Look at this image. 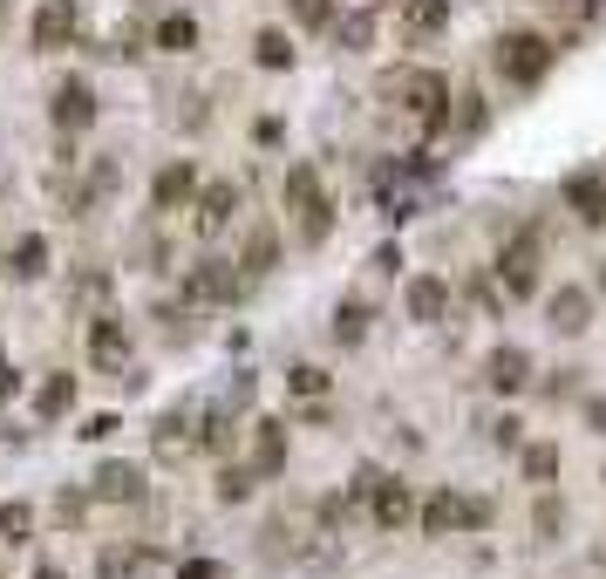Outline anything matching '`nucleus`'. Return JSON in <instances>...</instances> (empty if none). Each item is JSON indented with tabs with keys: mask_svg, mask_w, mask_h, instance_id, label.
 <instances>
[{
	"mask_svg": "<svg viewBox=\"0 0 606 579\" xmlns=\"http://www.w3.org/2000/svg\"><path fill=\"white\" fill-rule=\"evenodd\" d=\"M382 96L402 116H416L429 137L450 130V75H437V68H395V75H382Z\"/></svg>",
	"mask_w": 606,
	"mask_h": 579,
	"instance_id": "f257e3e1",
	"label": "nucleus"
},
{
	"mask_svg": "<svg viewBox=\"0 0 606 579\" xmlns=\"http://www.w3.org/2000/svg\"><path fill=\"white\" fill-rule=\"evenodd\" d=\"M552 62H559V48H552L539 28H504V35L491 41V68H497L512 89H539L545 75H552Z\"/></svg>",
	"mask_w": 606,
	"mask_h": 579,
	"instance_id": "f03ea898",
	"label": "nucleus"
},
{
	"mask_svg": "<svg viewBox=\"0 0 606 579\" xmlns=\"http://www.w3.org/2000/svg\"><path fill=\"white\" fill-rule=\"evenodd\" d=\"M280 198H287V218H293L300 246H327V232H334V205H327V191H320V171L314 164H293Z\"/></svg>",
	"mask_w": 606,
	"mask_h": 579,
	"instance_id": "7ed1b4c3",
	"label": "nucleus"
},
{
	"mask_svg": "<svg viewBox=\"0 0 606 579\" xmlns=\"http://www.w3.org/2000/svg\"><path fill=\"white\" fill-rule=\"evenodd\" d=\"M491 518H497V505H491V498H464V491H437V498H422V512H416V525H422V539H457V532H491Z\"/></svg>",
	"mask_w": 606,
	"mask_h": 579,
	"instance_id": "20e7f679",
	"label": "nucleus"
},
{
	"mask_svg": "<svg viewBox=\"0 0 606 579\" xmlns=\"http://www.w3.org/2000/svg\"><path fill=\"white\" fill-rule=\"evenodd\" d=\"M539 266H545L539 232H512V239H504V253H497V266H491V280H497L504 300H532L539 293Z\"/></svg>",
	"mask_w": 606,
	"mask_h": 579,
	"instance_id": "39448f33",
	"label": "nucleus"
},
{
	"mask_svg": "<svg viewBox=\"0 0 606 579\" xmlns=\"http://www.w3.org/2000/svg\"><path fill=\"white\" fill-rule=\"evenodd\" d=\"M245 293V273L232 260H198L185 266V307H232Z\"/></svg>",
	"mask_w": 606,
	"mask_h": 579,
	"instance_id": "423d86ee",
	"label": "nucleus"
},
{
	"mask_svg": "<svg viewBox=\"0 0 606 579\" xmlns=\"http://www.w3.org/2000/svg\"><path fill=\"white\" fill-rule=\"evenodd\" d=\"M239 205H245V191L232 185V178H212V185H198L191 191V225H198V239H218V232H232V218H239Z\"/></svg>",
	"mask_w": 606,
	"mask_h": 579,
	"instance_id": "0eeeda50",
	"label": "nucleus"
},
{
	"mask_svg": "<svg viewBox=\"0 0 606 579\" xmlns=\"http://www.w3.org/2000/svg\"><path fill=\"white\" fill-rule=\"evenodd\" d=\"M48 116H55L62 137H83L96 123V83H89V75H62L55 96H48Z\"/></svg>",
	"mask_w": 606,
	"mask_h": 579,
	"instance_id": "6e6552de",
	"label": "nucleus"
},
{
	"mask_svg": "<svg viewBox=\"0 0 606 579\" xmlns=\"http://www.w3.org/2000/svg\"><path fill=\"white\" fill-rule=\"evenodd\" d=\"M75 35H83V8H75V0H41L35 21H28L35 55H55V48H68Z\"/></svg>",
	"mask_w": 606,
	"mask_h": 579,
	"instance_id": "1a4fd4ad",
	"label": "nucleus"
},
{
	"mask_svg": "<svg viewBox=\"0 0 606 579\" xmlns=\"http://www.w3.org/2000/svg\"><path fill=\"white\" fill-rule=\"evenodd\" d=\"M150 450H157L164 464H178L198 450V402H178V410L157 416V430H150Z\"/></svg>",
	"mask_w": 606,
	"mask_h": 579,
	"instance_id": "9d476101",
	"label": "nucleus"
},
{
	"mask_svg": "<svg viewBox=\"0 0 606 579\" xmlns=\"http://www.w3.org/2000/svg\"><path fill=\"white\" fill-rule=\"evenodd\" d=\"M89 498L96 505H143V464H96Z\"/></svg>",
	"mask_w": 606,
	"mask_h": 579,
	"instance_id": "9b49d317",
	"label": "nucleus"
},
{
	"mask_svg": "<svg viewBox=\"0 0 606 579\" xmlns=\"http://www.w3.org/2000/svg\"><path fill=\"white\" fill-rule=\"evenodd\" d=\"M559 198H566V212L579 225H606V171H572L559 185Z\"/></svg>",
	"mask_w": 606,
	"mask_h": 579,
	"instance_id": "f8f14e48",
	"label": "nucleus"
},
{
	"mask_svg": "<svg viewBox=\"0 0 606 579\" xmlns=\"http://www.w3.org/2000/svg\"><path fill=\"white\" fill-rule=\"evenodd\" d=\"M252 477H280L287 470V423L280 416H260L252 423V457H245Z\"/></svg>",
	"mask_w": 606,
	"mask_h": 579,
	"instance_id": "ddd939ff",
	"label": "nucleus"
},
{
	"mask_svg": "<svg viewBox=\"0 0 606 579\" xmlns=\"http://www.w3.org/2000/svg\"><path fill=\"white\" fill-rule=\"evenodd\" d=\"M89 362H96V368H110V375L130 368V327H123L116 314L89 320Z\"/></svg>",
	"mask_w": 606,
	"mask_h": 579,
	"instance_id": "4468645a",
	"label": "nucleus"
},
{
	"mask_svg": "<svg viewBox=\"0 0 606 579\" xmlns=\"http://www.w3.org/2000/svg\"><path fill=\"white\" fill-rule=\"evenodd\" d=\"M191 191H198L191 158H171L157 178H150V212H185V205H191Z\"/></svg>",
	"mask_w": 606,
	"mask_h": 579,
	"instance_id": "2eb2a0df",
	"label": "nucleus"
},
{
	"mask_svg": "<svg viewBox=\"0 0 606 579\" xmlns=\"http://www.w3.org/2000/svg\"><path fill=\"white\" fill-rule=\"evenodd\" d=\"M484 382L497 389V395H518V389H532V355H525V348H491L484 355Z\"/></svg>",
	"mask_w": 606,
	"mask_h": 579,
	"instance_id": "dca6fc26",
	"label": "nucleus"
},
{
	"mask_svg": "<svg viewBox=\"0 0 606 579\" xmlns=\"http://www.w3.org/2000/svg\"><path fill=\"white\" fill-rule=\"evenodd\" d=\"M368 518L382 525V532H402V525L416 518V498H409V484H395V477L382 470V484L368 491Z\"/></svg>",
	"mask_w": 606,
	"mask_h": 579,
	"instance_id": "f3484780",
	"label": "nucleus"
},
{
	"mask_svg": "<svg viewBox=\"0 0 606 579\" xmlns=\"http://www.w3.org/2000/svg\"><path fill=\"white\" fill-rule=\"evenodd\" d=\"M437 35H450V0H402V41L429 48Z\"/></svg>",
	"mask_w": 606,
	"mask_h": 579,
	"instance_id": "a211bd4d",
	"label": "nucleus"
},
{
	"mask_svg": "<svg viewBox=\"0 0 606 579\" xmlns=\"http://www.w3.org/2000/svg\"><path fill=\"white\" fill-rule=\"evenodd\" d=\"M402 307H409V320H422V327L450 320V280H437V273H416L409 293H402Z\"/></svg>",
	"mask_w": 606,
	"mask_h": 579,
	"instance_id": "6ab92c4d",
	"label": "nucleus"
},
{
	"mask_svg": "<svg viewBox=\"0 0 606 579\" xmlns=\"http://www.w3.org/2000/svg\"><path fill=\"white\" fill-rule=\"evenodd\" d=\"M545 320H552V335H586L593 327V293L586 287H559L545 300Z\"/></svg>",
	"mask_w": 606,
	"mask_h": 579,
	"instance_id": "aec40b11",
	"label": "nucleus"
},
{
	"mask_svg": "<svg viewBox=\"0 0 606 579\" xmlns=\"http://www.w3.org/2000/svg\"><path fill=\"white\" fill-rule=\"evenodd\" d=\"M273 266H280V232H273V225L260 218V225H252V232H245V253H239V273H245V280H266Z\"/></svg>",
	"mask_w": 606,
	"mask_h": 579,
	"instance_id": "412c9836",
	"label": "nucleus"
},
{
	"mask_svg": "<svg viewBox=\"0 0 606 579\" xmlns=\"http://www.w3.org/2000/svg\"><path fill=\"white\" fill-rule=\"evenodd\" d=\"M75 410V375L62 368V375H41V389H35V416L41 423H62Z\"/></svg>",
	"mask_w": 606,
	"mask_h": 579,
	"instance_id": "4be33fe9",
	"label": "nucleus"
},
{
	"mask_svg": "<svg viewBox=\"0 0 606 579\" xmlns=\"http://www.w3.org/2000/svg\"><path fill=\"white\" fill-rule=\"evenodd\" d=\"M327 28H334V41L348 48V55H362V48L375 41V8H348V14L327 21Z\"/></svg>",
	"mask_w": 606,
	"mask_h": 579,
	"instance_id": "5701e85b",
	"label": "nucleus"
},
{
	"mask_svg": "<svg viewBox=\"0 0 606 579\" xmlns=\"http://www.w3.org/2000/svg\"><path fill=\"white\" fill-rule=\"evenodd\" d=\"M368 320H375V307L348 293L341 307H334V341H341V348H362V341H368Z\"/></svg>",
	"mask_w": 606,
	"mask_h": 579,
	"instance_id": "b1692460",
	"label": "nucleus"
},
{
	"mask_svg": "<svg viewBox=\"0 0 606 579\" xmlns=\"http://www.w3.org/2000/svg\"><path fill=\"white\" fill-rule=\"evenodd\" d=\"M150 552L143 545H103V559H96V579H143Z\"/></svg>",
	"mask_w": 606,
	"mask_h": 579,
	"instance_id": "393cba45",
	"label": "nucleus"
},
{
	"mask_svg": "<svg viewBox=\"0 0 606 579\" xmlns=\"http://www.w3.org/2000/svg\"><path fill=\"white\" fill-rule=\"evenodd\" d=\"M232 410H198V450H205V457H225V450H232Z\"/></svg>",
	"mask_w": 606,
	"mask_h": 579,
	"instance_id": "a878e982",
	"label": "nucleus"
},
{
	"mask_svg": "<svg viewBox=\"0 0 606 579\" xmlns=\"http://www.w3.org/2000/svg\"><path fill=\"white\" fill-rule=\"evenodd\" d=\"M8 266H14V280H41V273H48V239H41V232H21L14 253H8Z\"/></svg>",
	"mask_w": 606,
	"mask_h": 579,
	"instance_id": "bb28decb",
	"label": "nucleus"
},
{
	"mask_svg": "<svg viewBox=\"0 0 606 579\" xmlns=\"http://www.w3.org/2000/svg\"><path fill=\"white\" fill-rule=\"evenodd\" d=\"M484 123H491V103H484V96H477V89H464L457 103H450V130H457V137H477V130H484Z\"/></svg>",
	"mask_w": 606,
	"mask_h": 579,
	"instance_id": "cd10ccee",
	"label": "nucleus"
},
{
	"mask_svg": "<svg viewBox=\"0 0 606 579\" xmlns=\"http://www.w3.org/2000/svg\"><path fill=\"white\" fill-rule=\"evenodd\" d=\"M252 62H260V68H293V41L280 28H260V35H252Z\"/></svg>",
	"mask_w": 606,
	"mask_h": 579,
	"instance_id": "c85d7f7f",
	"label": "nucleus"
},
{
	"mask_svg": "<svg viewBox=\"0 0 606 579\" xmlns=\"http://www.w3.org/2000/svg\"><path fill=\"white\" fill-rule=\"evenodd\" d=\"M157 48L191 55V48H198V21H191V14H164V21H157Z\"/></svg>",
	"mask_w": 606,
	"mask_h": 579,
	"instance_id": "c756f323",
	"label": "nucleus"
},
{
	"mask_svg": "<svg viewBox=\"0 0 606 579\" xmlns=\"http://www.w3.org/2000/svg\"><path fill=\"white\" fill-rule=\"evenodd\" d=\"M518 450H525V477H532V484L559 477V443H518Z\"/></svg>",
	"mask_w": 606,
	"mask_h": 579,
	"instance_id": "7c9ffc66",
	"label": "nucleus"
},
{
	"mask_svg": "<svg viewBox=\"0 0 606 579\" xmlns=\"http://www.w3.org/2000/svg\"><path fill=\"white\" fill-rule=\"evenodd\" d=\"M287 395H300V402H320V395H327V368H314V362L287 368Z\"/></svg>",
	"mask_w": 606,
	"mask_h": 579,
	"instance_id": "2f4dec72",
	"label": "nucleus"
},
{
	"mask_svg": "<svg viewBox=\"0 0 606 579\" xmlns=\"http://www.w3.org/2000/svg\"><path fill=\"white\" fill-rule=\"evenodd\" d=\"M252 484H260V477H252L245 464H225V470H218V498H225V505H245Z\"/></svg>",
	"mask_w": 606,
	"mask_h": 579,
	"instance_id": "473e14b6",
	"label": "nucleus"
},
{
	"mask_svg": "<svg viewBox=\"0 0 606 579\" xmlns=\"http://www.w3.org/2000/svg\"><path fill=\"white\" fill-rule=\"evenodd\" d=\"M0 539H8V545H21V539H35V512L21 505V498H14V505H0Z\"/></svg>",
	"mask_w": 606,
	"mask_h": 579,
	"instance_id": "72a5a7b5",
	"label": "nucleus"
},
{
	"mask_svg": "<svg viewBox=\"0 0 606 579\" xmlns=\"http://www.w3.org/2000/svg\"><path fill=\"white\" fill-rule=\"evenodd\" d=\"M532 532H539V539H559V532H566V505H559L552 491H545L539 505H532Z\"/></svg>",
	"mask_w": 606,
	"mask_h": 579,
	"instance_id": "f704fd0d",
	"label": "nucleus"
},
{
	"mask_svg": "<svg viewBox=\"0 0 606 579\" xmlns=\"http://www.w3.org/2000/svg\"><path fill=\"white\" fill-rule=\"evenodd\" d=\"M116 185H123V164H116V158H96V164H89V185H83V191H89V205H96V198H110Z\"/></svg>",
	"mask_w": 606,
	"mask_h": 579,
	"instance_id": "c9c22d12",
	"label": "nucleus"
},
{
	"mask_svg": "<svg viewBox=\"0 0 606 579\" xmlns=\"http://www.w3.org/2000/svg\"><path fill=\"white\" fill-rule=\"evenodd\" d=\"M287 8H293L300 28H327V21H334V0H287Z\"/></svg>",
	"mask_w": 606,
	"mask_h": 579,
	"instance_id": "e433bc0d",
	"label": "nucleus"
},
{
	"mask_svg": "<svg viewBox=\"0 0 606 579\" xmlns=\"http://www.w3.org/2000/svg\"><path fill=\"white\" fill-rule=\"evenodd\" d=\"M491 443H497V450H518V443H525V423H518V416H497V423H491Z\"/></svg>",
	"mask_w": 606,
	"mask_h": 579,
	"instance_id": "4c0bfd02",
	"label": "nucleus"
},
{
	"mask_svg": "<svg viewBox=\"0 0 606 579\" xmlns=\"http://www.w3.org/2000/svg\"><path fill=\"white\" fill-rule=\"evenodd\" d=\"M55 518H62V525H83V518H89V498H83V491H62V498H55Z\"/></svg>",
	"mask_w": 606,
	"mask_h": 579,
	"instance_id": "58836bf2",
	"label": "nucleus"
},
{
	"mask_svg": "<svg viewBox=\"0 0 606 579\" xmlns=\"http://www.w3.org/2000/svg\"><path fill=\"white\" fill-rule=\"evenodd\" d=\"M572 395H579V368H559L545 382V402H572Z\"/></svg>",
	"mask_w": 606,
	"mask_h": 579,
	"instance_id": "ea45409f",
	"label": "nucleus"
},
{
	"mask_svg": "<svg viewBox=\"0 0 606 579\" xmlns=\"http://www.w3.org/2000/svg\"><path fill=\"white\" fill-rule=\"evenodd\" d=\"M586 430L606 437V395H586Z\"/></svg>",
	"mask_w": 606,
	"mask_h": 579,
	"instance_id": "a19ab883",
	"label": "nucleus"
},
{
	"mask_svg": "<svg viewBox=\"0 0 606 579\" xmlns=\"http://www.w3.org/2000/svg\"><path fill=\"white\" fill-rule=\"evenodd\" d=\"M110 430H116V416H89V423H83V437H89V443H103Z\"/></svg>",
	"mask_w": 606,
	"mask_h": 579,
	"instance_id": "79ce46f5",
	"label": "nucleus"
},
{
	"mask_svg": "<svg viewBox=\"0 0 606 579\" xmlns=\"http://www.w3.org/2000/svg\"><path fill=\"white\" fill-rule=\"evenodd\" d=\"M178 579H218V566H212V559H185Z\"/></svg>",
	"mask_w": 606,
	"mask_h": 579,
	"instance_id": "37998d69",
	"label": "nucleus"
},
{
	"mask_svg": "<svg viewBox=\"0 0 606 579\" xmlns=\"http://www.w3.org/2000/svg\"><path fill=\"white\" fill-rule=\"evenodd\" d=\"M35 579H68V572L62 566H35Z\"/></svg>",
	"mask_w": 606,
	"mask_h": 579,
	"instance_id": "c03bdc74",
	"label": "nucleus"
},
{
	"mask_svg": "<svg viewBox=\"0 0 606 579\" xmlns=\"http://www.w3.org/2000/svg\"><path fill=\"white\" fill-rule=\"evenodd\" d=\"M0 395H14V375H8V362H0Z\"/></svg>",
	"mask_w": 606,
	"mask_h": 579,
	"instance_id": "a18cd8bd",
	"label": "nucleus"
},
{
	"mask_svg": "<svg viewBox=\"0 0 606 579\" xmlns=\"http://www.w3.org/2000/svg\"><path fill=\"white\" fill-rule=\"evenodd\" d=\"M599 293H606V260H599Z\"/></svg>",
	"mask_w": 606,
	"mask_h": 579,
	"instance_id": "49530a36",
	"label": "nucleus"
}]
</instances>
